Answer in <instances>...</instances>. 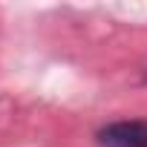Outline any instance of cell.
Returning a JSON list of instances; mask_svg holds the SVG:
<instances>
[{"instance_id":"1","label":"cell","mask_w":147,"mask_h":147,"mask_svg":"<svg viewBox=\"0 0 147 147\" xmlns=\"http://www.w3.org/2000/svg\"><path fill=\"white\" fill-rule=\"evenodd\" d=\"M98 144L101 147H147V121L144 118L113 121L98 130Z\"/></svg>"}]
</instances>
